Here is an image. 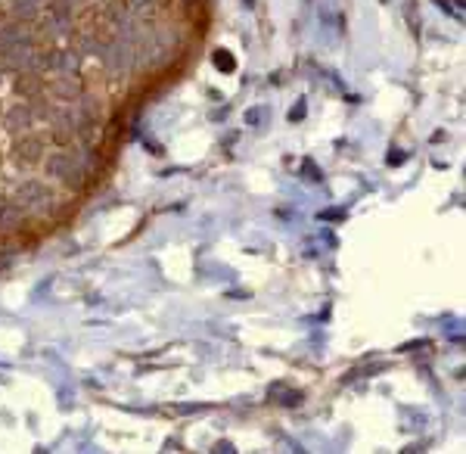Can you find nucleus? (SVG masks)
<instances>
[{"label":"nucleus","instance_id":"f257e3e1","mask_svg":"<svg viewBox=\"0 0 466 454\" xmlns=\"http://www.w3.org/2000/svg\"><path fill=\"white\" fill-rule=\"evenodd\" d=\"M84 94V81L81 75H65V72H50L44 75V97L56 103H75Z\"/></svg>","mask_w":466,"mask_h":454},{"label":"nucleus","instance_id":"f03ea898","mask_svg":"<svg viewBox=\"0 0 466 454\" xmlns=\"http://www.w3.org/2000/svg\"><path fill=\"white\" fill-rule=\"evenodd\" d=\"M215 65H218V68H224V72H230V68L236 65V63H233V56H230V53H221V50H218V53H215Z\"/></svg>","mask_w":466,"mask_h":454},{"label":"nucleus","instance_id":"7ed1b4c3","mask_svg":"<svg viewBox=\"0 0 466 454\" xmlns=\"http://www.w3.org/2000/svg\"><path fill=\"white\" fill-rule=\"evenodd\" d=\"M301 115H305V106H301V103H298V106H295L292 112H289V122H298Z\"/></svg>","mask_w":466,"mask_h":454}]
</instances>
